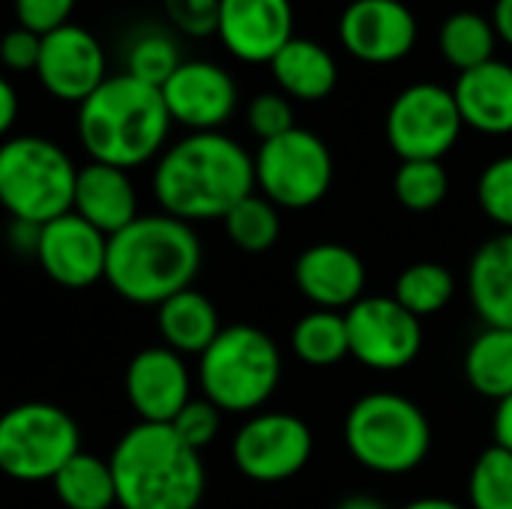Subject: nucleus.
<instances>
[{"label": "nucleus", "mask_w": 512, "mask_h": 509, "mask_svg": "<svg viewBox=\"0 0 512 509\" xmlns=\"http://www.w3.org/2000/svg\"><path fill=\"white\" fill-rule=\"evenodd\" d=\"M255 192V162L243 144L222 132H189L162 150L153 171V195L162 213L180 222L225 219Z\"/></svg>", "instance_id": "1"}, {"label": "nucleus", "mask_w": 512, "mask_h": 509, "mask_svg": "<svg viewBox=\"0 0 512 509\" xmlns=\"http://www.w3.org/2000/svg\"><path fill=\"white\" fill-rule=\"evenodd\" d=\"M201 261V240L189 222L150 213L108 237L105 282L135 306H159L192 288Z\"/></svg>", "instance_id": "2"}, {"label": "nucleus", "mask_w": 512, "mask_h": 509, "mask_svg": "<svg viewBox=\"0 0 512 509\" xmlns=\"http://www.w3.org/2000/svg\"><path fill=\"white\" fill-rule=\"evenodd\" d=\"M171 114L162 90L132 75H108L78 105V141L90 162L138 168L162 156Z\"/></svg>", "instance_id": "3"}, {"label": "nucleus", "mask_w": 512, "mask_h": 509, "mask_svg": "<svg viewBox=\"0 0 512 509\" xmlns=\"http://www.w3.org/2000/svg\"><path fill=\"white\" fill-rule=\"evenodd\" d=\"M108 462L120 509H198L204 501L201 453L186 447L168 423H135Z\"/></svg>", "instance_id": "4"}, {"label": "nucleus", "mask_w": 512, "mask_h": 509, "mask_svg": "<svg viewBox=\"0 0 512 509\" xmlns=\"http://www.w3.org/2000/svg\"><path fill=\"white\" fill-rule=\"evenodd\" d=\"M282 381L279 345L252 324H231L198 357V387L222 414L261 411Z\"/></svg>", "instance_id": "5"}, {"label": "nucleus", "mask_w": 512, "mask_h": 509, "mask_svg": "<svg viewBox=\"0 0 512 509\" xmlns=\"http://www.w3.org/2000/svg\"><path fill=\"white\" fill-rule=\"evenodd\" d=\"M351 459L384 477L417 471L432 450V426L417 402L399 393H369L345 417Z\"/></svg>", "instance_id": "6"}, {"label": "nucleus", "mask_w": 512, "mask_h": 509, "mask_svg": "<svg viewBox=\"0 0 512 509\" xmlns=\"http://www.w3.org/2000/svg\"><path fill=\"white\" fill-rule=\"evenodd\" d=\"M75 177L69 153L42 135L0 141V207L9 219L48 225L72 213Z\"/></svg>", "instance_id": "7"}, {"label": "nucleus", "mask_w": 512, "mask_h": 509, "mask_svg": "<svg viewBox=\"0 0 512 509\" xmlns=\"http://www.w3.org/2000/svg\"><path fill=\"white\" fill-rule=\"evenodd\" d=\"M81 453V432L69 411L51 402H21L0 414V474L15 483H51Z\"/></svg>", "instance_id": "8"}, {"label": "nucleus", "mask_w": 512, "mask_h": 509, "mask_svg": "<svg viewBox=\"0 0 512 509\" xmlns=\"http://www.w3.org/2000/svg\"><path fill=\"white\" fill-rule=\"evenodd\" d=\"M255 162V189L279 210H306L324 201L333 186V153L321 135L291 129L273 141H261Z\"/></svg>", "instance_id": "9"}, {"label": "nucleus", "mask_w": 512, "mask_h": 509, "mask_svg": "<svg viewBox=\"0 0 512 509\" xmlns=\"http://www.w3.org/2000/svg\"><path fill=\"white\" fill-rule=\"evenodd\" d=\"M387 144L402 162L435 159L441 162L459 141L465 123L456 108L453 90L420 81L405 87L387 108Z\"/></svg>", "instance_id": "10"}, {"label": "nucleus", "mask_w": 512, "mask_h": 509, "mask_svg": "<svg viewBox=\"0 0 512 509\" xmlns=\"http://www.w3.org/2000/svg\"><path fill=\"white\" fill-rule=\"evenodd\" d=\"M312 429L288 411H258L234 435L231 459L252 483H285L312 459Z\"/></svg>", "instance_id": "11"}, {"label": "nucleus", "mask_w": 512, "mask_h": 509, "mask_svg": "<svg viewBox=\"0 0 512 509\" xmlns=\"http://www.w3.org/2000/svg\"><path fill=\"white\" fill-rule=\"evenodd\" d=\"M348 351L372 372L408 369L423 351V324L393 297L369 294L345 312Z\"/></svg>", "instance_id": "12"}, {"label": "nucleus", "mask_w": 512, "mask_h": 509, "mask_svg": "<svg viewBox=\"0 0 512 509\" xmlns=\"http://www.w3.org/2000/svg\"><path fill=\"white\" fill-rule=\"evenodd\" d=\"M162 99L171 123L189 132H219L237 111V81L228 69L210 60H183L162 84Z\"/></svg>", "instance_id": "13"}, {"label": "nucleus", "mask_w": 512, "mask_h": 509, "mask_svg": "<svg viewBox=\"0 0 512 509\" xmlns=\"http://www.w3.org/2000/svg\"><path fill=\"white\" fill-rule=\"evenodd\" d=\"M417 15L402 0H351L339 18L345 51L363 63L387 66L417 45Z\"/></svg>", "instance_id": "14"}, {"label": "nucleus", "mask_w": 512, "mask_h": 509, "mask_svg": "<svg viewBox=\"0 0 512 509\" xmlns=\"http://www.w3.org/2000/svg\"><path fill=\"white\" fill-rule=\"evenodd\" d=\"M36 78L54 99L81 105L108 78L105 51L87 27L69 21L42 36Z\"/></svg>", "instance_id": "15"}, {"label": "nucleus", "mask_w": 512, "mask_h": 509, "mask_svg": "<svg viewBox=\"0 0 512 509\" xmlns=\"http://www.w3.org/2000/svg\"><path fill=\"white\" fill-rule=\"evenodd\" d=\"M36 261L45 276L69 291L90 288L105 279L108 237L75 213H63L42 225Z\"/></svg>", "instance_id": "16"}, {"label": "nucleus", "mask_w": 512, "mask_h": 509, "mask_svg": "<svg viewBox=\"0 0 512 509\" xmlns=\"http://www.w3.org/2000/svg\"><path fill=\"white\" fill-rule=\"evenodd\" d=\"M216 36L243 63H270L294 39L291 0H219Z\"/></svg>", "instance_id": "17"}, {"label": "nucleus", "mask_w": 512, "mask_h": 509, "mask_svg": "<svg viewBox=\"0 0 512 509\" xmlns=\"http://www.w3.org/2000/svg\"><path fill=\"white\" fill-rule=\"evenodd\" d=\"M126 399L138 423H171L192 399L186 360L165 345L138 351L126 366Z\"/></svg>", "instance_id": "18"}, {"label": "nucleus", "mask_w": 512, "mask_h": 509, "mask_svg": "<svg viewBox=\"0 0 512 509\" xmlns=\"http://www.w3.org/2000/svg\"><path fill=\"white\" fill-rule=\"evenodd\" d=\"M294 282L315 309L348 312L366 297V264L342 243H315L297 255Z\"/></svg>", "instance_id": "19"}, {"label": "nucleus", "mask_w": 512, "mask_h": 509, "mask_svg": "<svg viewBox=\"0 0 512 509\" xmlns=\"http://www.w3.org/2000/svg\"><path fill=\"white\" fill-rule=\"evenodd\" d=\"M72 213L81 216L96 231H102L105 237H114L117 231L132 225L141 213L129 171L105 162H87L84 168H78Z\"/></svg>", "instance_id": "20"}, {"label": "nucleus", "mask_w": 512, "mask_h": 509, "mask_svg": "<svg viewBox=\"0 0 512 509\" xmlns=\"http://www.w3.org/2000/svg\"><path fill=\"white\" fill-rule=\"evenodd\" d=\"M453 99L462 123L483 135L512 132V66L504 60H489L477 69L459 72L453 84Z\"/></svg>", "instance_id": "21"}, {"label": "nucleus", "mask_w": 512, "mask_h": 509, "mask_svg": "<svg viewBox=\"0 0 512 509\" xmlns=\"http://www.w3.org/2000/svg\"><path fill=\"white\" fill-rule=\"evenodd\" d=\"M468 294L486 327L512 330V231L489 237L471 258Z\"/></svg>", "instance_id": "22"}, {"label": "nucleus", "mask_w": 512, "mask_h": 509, "mask_svg": "<svg viewBox=\"0 0 512 509\" xmlns=\"http://www.w3.org/2000/svg\"><path fill=\"white\" fill-rule=\"evenodd\" d=\"M273 78L279 90L288 99L300 102H318L327 99L339 84V66L336 57L315 39L294 36L273 60H270Z\"/></svg>", "instance_id": "23"}, {"label": "nucleus", "mask_w": 512, "mask_h": 509, "mask_svg": "<svg viewBox=\"0 0 512 509\" xmlns=\"http://www.w3.org/2000/svg\"><path fill=\"white\" fill-rule=\"evenodd\" d=\"M156 327L162 336V345L177 351L180 357L195 354L201 357L213 339L222 333L219 312L210 297H204L195 288H186L165 303L156 306Z\"/></svg>", "instance_id": "24"}, {"label": "nucleus", "mask_w": 512, "mask_h": 509, "mask_svg": "<svg viewBox=\"0 0 512 509\" xmlns=\"http://www.w3.org/2000/svg\"><path fill=\"white\" fill-rule=\"evenodd\" d=\"M465 378L477 396L504 402L512 396V330L483 327L465 351Z\"/></svg>", "instance_id": "25"}, {"label": "nucleus", "mask_w": 512, "mask_h": 509, "mask_svg": "<svg viewBox=\"0 0 512 509\" xmlns=\"http://www.w3.org/2000/svg\"><path fill=\"white\" fill-rule=\"evenodd\" d=\"M57 501L66 509H114L117 486L111 462L93 453H75L51 480Z\"/></svg>", "instance_id": "26"}, {"label": "nucleus", "mask_w": 512, "mask_h": 509, "mask_svg": "<svg viewBox=\"0 0 512 509\" xmlns=\"http://www.w3.org/2000/svg\"><path fill=\"white\" fill-rule=\"evenodd\" d=\"M495 45H498V33L492 18L474 9H459L447 15V21L438 30V48L444 60L459 72L495 60Z\"/></svg>", "instance_id": "27"}, {"label": "nucleus", "mask_w": 512, "mask_h": 509, "mask_svg": "<svg viewBox=\"0 0 512 509\" xmlns=\"http://www.w3.org/2000/svg\"><path fill=\"white\" fill-rule=\"evenodd\" d=\"M291 351L297 354L300 363L312 369L339 366L345 357H351L345 312L312 309L309 315H303L291 330Z\"/></svg>", "instance_id": "28"}, {"label": "nucleus", "mask_w": 512, "mask_h": 509, "mask_svg": "<svg viewBox=\"0 0 512 509\" xmlns=\"http://www.w3.org/2000/svg\"><path fill=\"white\" fill-rule=\"evenodd\" d=\"M456 294V279L453 273L438 264V261H417V264H408L399 279H396V288H393V300L411 312L414 318H432L438 315L441 309L450 306Z\"/></svg>", "instance_id": "29"}, {"label": "nucleus", "mask_w": 512, "mask_h": 509, "mask_svg": "<svg viewBox=\"0 0 512 509\" xmlns=\"http://www.w3.org/2000/svg\"><path fill=\"white\" fill-rule=\"evenodd\" d=\"M222 222H225L228 240L240 252H249V255L270 252L279 243V234H282L279 207L273 201H267L264 195H258V192H252L240 204H234Z\"/></svg>", "instance_id": "30"}, {"label": "nucleus", "mask_w": 512, "mask_h": 509, "mask_svg": "<svg viewBox=\"0 0 512 509\" xmlns=\"http://www.w3.org/2000/svg\"><path fill=\"white\" fill-rule=\"evenodd\" d=\"M183 63L180 48L174 42V36L162 27H141L132 39H129V51H126V75L153 84L162 90V84L177 72V66Z\"/></svg>", "instance_id": "31"}, {"label": "nucleus", "mask_w": 512, "mask_h": 509, "mask_svg": "<svg viewBox=\"0 0 512 509\" xmlns=\"http://www.w3.org/2000/svg\"><path fill=\"white\" fill-rule=\"evenodd\" d=\"M393 192L399 204L411 213H429L441 207L450 195V174L444 162L435 159H411L402 162L393 177Z\"/></svg>", "instance_id": "32"}, {"label": "nucleus", "mask_w": 512, "mask_h": 509, "mask_svg": "<svg viewBox=\"0 0 512 509\" xmlns=\"http://www.w3.org/2000/svg\"><path fill=\"white\" fill-rule=\"evenodd\" d=\"M471 509H512V453L501 444L486 447L468 480Z\"/></svg>", "instance_id": "33"}, {"label": "nucleus", "mask_w": 512, "mask_h": 509, "mask_svg": "<svg viewBox=\"0 0 512 509\" xmlns=\"http://www.w3.org/2000/svg\"><path fill=\"white\" fill-rule=\"evenodd\" d=\"M477 201L495 225L512 231V153L483 168L477 180Z\"/></svg>", "instance_id": "34"}, {"label": "nucleus", "mask_w": 512, "mask_h": 509, "mask_svg": "<svg viewBox=\"0 0 512 509\" xmlns=\"http://www.w3.org/2000/svg\"><path fill=\"white\" fill-rule=\"evenodd\" d=\"M168 426L174 429V435L186 447H192L195 453H201L204 447H210L216 441L219 426H222V411L213 402H207L204 396L201 399H189Z\"/></svg>", "instance_id": "35"}, {"label": "nucleus", "mask_w": 512, "mask_h": 509, "mask_svg": "<svg viewBox=\"0 0 512 509\" xmlns=\"http://www.w3.org/2000/svg\"><path fill=\"white\" fill-rule=\"evenodd\" d=\"M246 123H249V129H252V135L258 141H273V138L297 129L294 105H291V99L285 93H258L249 102Z\"/></svg>", "instance_id": "36"}, {"label": "nucleus", "mask_w": 512, "mask_h": 509, "mask_svg": "<svg viewBox=\"0 0 512 509\" xmlns=\"http://www.w3.org/2000/svg\"><path fill=\"white\" fill-rule=\"evenodd\" d=\"M171 27L192 39H207L219 27V0H162Z\"/></svg>", "instance_id": "37"}, {"label": "nucleus", "mask_w": 512, "mask_h": 509, "mask_svg": "<svg viewBox=\"0 0 512 509\" xmlns=\"http://www.w3.org/2000/svg\"><path fill=\"white\" fill-rule=\"evenodd\" d=\"M78 0H12L18 27H27L39 36L69 24V15Z\"/></svg>", "instance_id": "38"}, {"label": "nucleus", "mask_w": 512, "mask_h": 509, "mask_svg": "<svg viewBox=\"0 0 512 509\" xmlns=\"http://www.w3.org/2000/svg\"><path fill=\"white\" fill-rule=\"evenodd\" d=\"M42 36L27 27H12L0 39V60L12 72H36Z\"/></svg>", "instance_id": "39"}, {"label": "nucleus", "mask_w": 512, "mask_h": 509, "mask_svg": "<svg viewBox=\"0 0 512 509\" xmlns=\"http://www.w3.org/2000/svg\"><path fill=\"white\" fill-rule=\"evenodd\" d=\"M39 231H42V225H33V222H18V219H12V222H9V246H12L15 252H24V255L36 258Z\"/></svg>", "instance_id": "40"}, {"label": "nucleus", "mask_w": 512, "mask_h": 509, "mask_svg": "<svg viewBox=\"0 0 512 509\" xmlns=\"http://www.w3.org/2000/svg\"><path fill=\"white\" fill-rule=\"evenodd\" d=\"M15 117H18V93H15V87L0 75V138L15 126Z\"/></svg>", "instance_id": "41"}, {"label": "nucleus", "mask_w": 512, "mask_h": 509, "mask_svg": "<svg viewBox=\"0 0 512 509\" xmlns=\"http://www.w3.org/2000/svg\"><path fill=\"white\" fill-rule=\"evenodd\" d=\"M492 432H495V444L507 447L512 453V396L498 402L495 420H492Z\"/></svg>", "instance_id": "42"}, {"label": "nucleus", "mask_w": 512, "mask_h": 509, "mask_svg": "<svg viewBox=\"0 0 512 509\" xmlns=\"http://www.w3.org/2000/svg\"><path fill=\"white\" fill-rule=\"evenodd\" d=\"M492 24H495L498 39H504L512 48V0H498V3H495V9H492Z\"/></svg>", "instance_id": "43"}, {"label": "nucleus", "mask_w": 512, "mask_h": 509, "mask_svg": "<svg viewBox=\"0 0 512 509\" xmlns=\"http://www.w3.org/2000/svg\"><path fill=\"white\" fill-rule=\"evenodd\" d=\"M402 509H465L462 504L450 501V498H417L411 504H405Z\"/></svg>", "instance_id": "44"}, {"label": "nucleus", "mask_w": 512, "mask_h": 509, "mask_svg": "<svg viewBox=\"0 0 512 509\" xmlns=\"http://www.w3.org/2000/svg\"><path fill=\"white\" fill-rule=\"evenodd\" d=\"M336 509H387V504H381L378 498H369V495H351V498L339 501Z\"/></svg>", "instance_id": "45"}]
</instances>
